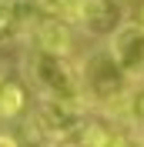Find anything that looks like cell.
Wrapping results in <instances>:
<instances>
[{
  "instance_id": "cell-14",
  "label": "cell",
  "mask_w": 144,
  "mask_h": 147,
  "mask_svg": "<svg viewBox=\"0 0 144 147\" xmlns=\"http://www.w3.org/2000/svg\"><path fill=\"white\" fill-rule=\"evenodd\" d=\"M137 20H141V24H144V3H141V17H137Z\"/></svg>"
},
{
  "instance_id": "cell-8",
  "label": "cell",
  "mask_w": 144,
  "mask_h": 147,
  "mask_svg": "<svg viewBox=\"0 0 144 147\" xmlns=\"http://www.w3.org/2000/svg\"><path fill=\"white\" fill-rule=\"evenodd\" d=\"M27 110V87L14 77L0 84V120H14Z\"/></svg>"
},
{
  "instance_id": "cell-13",
  "label": "cell",
  "mask_w": 144,
  "mask_h": 147,
  "mask_svg": "<svg viewBox=\"0 0 144 147\" xmlns=\"http://www.w3.org/2000/svg\"><path fill=\"white\" fill-rule=\"evenodd\" d=\"M7 80V64H0V84Z\"/></svg>"
},
{
  "instance_id": "cell-10",
  "label": "cell",
  "mask_w": 144,
  "mask_h": 147,
  "mask_svg": "<svg viewBox=\"0 0 144 147\" xmlns=\"http://www.w3.org/2000/svg\"><path fill=\"white\" fill-rule=\"evenodd\" d=\"M17 40L14 30H10V20H7V0H0V44H10Z\"/></svg>"
},
{
  "instance_id": "cell-2",
  "label": "cell",
  "mask_w": 144,
  "mask_h": 147,
  "mask_svg": "<svg viewBox=\"0 0 144 147\" xmlns=\"http://www.w3.org/2000/svg\"><path fill=\"white\" fill-rule=\"evenodd\" d=\"M77 70H81V84H84L87 104H94L97 110H104L111 117H121V114L131 110V97H134L131 87H134V80L117 67V60L111 57L107 47L87 54V60Z\"/></svg>"
},
{
  "instance_id": "cell-12",
  "label": "cell",
  "mask_w": 144,
  "mask_h": 147,
  "mask_svg": "<svg viewBox=\"0 0 144 147\" xmlns=\"http://www.w3.org/2000/svg\"><path fill=\"white\" fill-rule=\"evenodd\" d=\"M57 147H87L81 137H71V140H64V144H57Z\"/></svg>"
},
{
  "instance_id": "cell-4",
  "label": "cell",
  "mask_w": 144,
  "mask_h": 147,
  "mask_svg": "<svg viewBox=\"0 0 144 147\" xmlns=\"http://www.w3.org/2000/svg\"><path fill=\"white\" fill-rule=\"evenodd\" d=\"M64 20H71L90 37H111L124 24V7L121 0H67Z\"/></svg>"
},
{
  "instance_id": "cell-7",
  "label": "cell",
  "mask_w": 144,
  "mask_h": 147,
  "mask_svg": "<svg viewBox=\"0 0 144 147\" xmlns=\"http://www.w3.org/2000/svg\"><path fill=\"white\" fill-rule=\"evenodd\" d=\"M81 140L87 147H144L134 137V130L121 117H111V114L104 120H87L81 130Z\"/></svg>"
},
{
  "instance_id": "cell-5",
  "label": "cell",
  "mask_w": 144,
  "mask_h": 147,
  "mask_svg": "<svg viewBox=\"0 0 144 147\" xmlns=\"http://www.w3.org/2000/svg\"><path fill=\"white\" fill-rule=\"evenodd\" d=\"M107 50L134 84L144 80V24L141 20H124L107 37Z\"/></svg>"
},
{
  "instance_id": "cell-6",
  "label": "cell",
  "mask_w": 144,
  "mask_h": 147,
  "mask_svg": "<svg viewBox=\"0 0 144 147\" xmlns=\"http://www.w3.org/2000/svg\"><path fill=\"white\" fill-rule=\"evenodd\" d=\"M27 40L37 50H50V54L71 57V50H74V24L47 10L44 17L37 20V27L27 34Z\"/></svg>"
},
{
  "instance_id": "cell-9",
  "label": "cell",
  "mask_w": 144,
  "mask_h": 147,
  "mask_svg": "<svg viewBox=\"0 0 144 147\" xmlns=\"http://www.w3.org/2000/svg\"><path fill=\"white\" fill-rule=\"evenodd\" d=\"M127 120H131V124H137V127H144V90L131 97V110H127Z\"/></svg>"
},
{
  "instance_id": "cell-3",
  "label": "cell",
  "mask_w": 144,
  "mask_h": 147,
  "mask_svg": "<svg viewBox=\"0 0 144 147\" xmlns=\"http://www.w3.org/2000/svg\"><path fill=\"white\" fill-rule=\"evenodd\" d=\"M84 124H87L84 107H71V104H57V100H37L34 114L27 120L30 134L50 147L64 144L71 137H81Z\"/></svg>"
},
{
  "instance_id": "cell-11",
  "label": "cell",
  "mask_w": 144,
  "mask_h": 147,
  "mask_svg": "<svg viewBox=\"0 0 144 147\" xmlns=\"http://www.w3.org/2000/svg\"><path fill=\"white\" fill-rule=\"evenodd\" d=\"M0 147H20V140L14 137V134H3V130H0Z\"/></svg>"
},
{
  "instance_id": "cell-1",
  "label": "cell",
  "mask_w": 144,
  "mask_h": 147,
  "mask_svg": "<svg viewBox=\"0 0 144 147\" xmlns=\"http://www.w3.org/2000/svg\"><path fill=\"white\" fill-rule=\"evenodd\" d=\"M24 77L37 90L40 100H57V104H71V107H87L84 97V84H81V70L60 54L50 50H37L30 47L24 57Z\"/></svg>"
}]
</instances>
